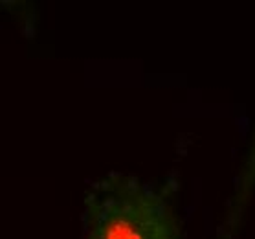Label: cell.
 Listing matches in <instances>:
<instances>
[{"mask_svg": "<svg viewBox=\"0 0 255 239\" xmlns=\"http://www.w3.org/2000/svg\"><path fill=\"white\" fill-rule=\"evenodd\" d=\"M107 239H141L139 238V234L136 230L125 225V223H118L114 227L109 230V236Z\"/></svg>", "mask_w": 255, "mask_h": 239, "instance_id": "6da1fadb", "label": "cell"}]
</instances>
